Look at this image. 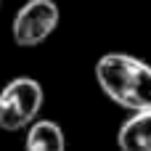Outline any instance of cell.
<instances>
[{
	"label": "cell",
	"mask_w": 151,
	"mask_h": 151,
	"mask_svg": "<svg viewBox=\"0 0 151 151\" xmlns=\"http://www.w3.org/2000/svg\"><path fill=\"white\" fill-rule=\"evenodd\" d=\"M98 88L122 109L141 111L151 106V66L127 53H106L96 64Z\"/></svg>",
	"instance_id": "6da1fadb"
},
{
	"label": "cell",
	"mask_w": 151,
	"mask_h": 151,
	"mask_svg": "<svg viewBox=\"0 0 151 151\" xmlns=\"http://www.w3.org/2000/svg\"><path fill=\"white\" fill-rule=\"evenodd\" d=\"M42 101H45V93L37 80L32 77L11 80L0 90V127L8 133L29 127L42 109Z\"/></svg>",
	"instance_id": "7a4b0ae2"
},
{
	"label": "cell",
	"mask_w": 151,
	"mask_h": 151,
	"mask_svg": "<svg viewBox=\"0 0 151 151\" xmlns=\"http://www.w3.org/2000/svg\"><path fill=\"white\" fill-rule=\"evenodd\" d=\"M58 27V5L53 0H29L19 8L11 24L13 42L21 48H35L53 35Z\"/></svg>",
	"instance_id": "3957f363"
},
{
	"label": "cell",
	"mask_w": 151,
	"mask_h": 151,
	"mask_svg": "<svg viewBox=\"0 0 151 151\" xmlns=\"http://www.w3.org/2000/svg\"><path fill=\"white\" fill-rule=\"evenodd\" d=\"M117 146L119 151H151V106L133 111V117L119 125Z\"/></svg>",
	"instance_id": "277c9868"
},
{
	"label": "cell",
	"mask_w": 151,
	"mask_h": 151,
	"mask_svg": "<svg viewBox=\"0 0 151 151\" xmlns=\"http://www.w3.org/2000/svg\"><path fill=\"white\" fill-rule=\"evenodd\" d=\"M24 151H66L64 130L50 119H35L27 130Z\"/></svg>",
	"instance_id": "5b68a950"
},
{
	"label": "cell",
	"mask_w": 151,
	"mask_h": 151,
	"mask_svg": "<svg viewBox=\"0 0 151 151\" xmlns=\"http://www.w3.org/2000/svg\"><path fill=\"white\" fill-rule=\"evenodd\" d=\"M0 3H3V0H0Z\"/></svg>",
	"instance_id": "8992f818"
}]
</instances>
